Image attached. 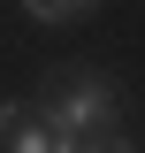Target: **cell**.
Returning a JSON list of instances; mask_svg holds the SVG:
<instances>
[{
    "instance_id": "1",
    "label": "cell",
    "mask_w": 145,
    "mask_h": 153,
    "mask_svg": "<svg viewBox=\"0 0 145 153\" xmlns=\"http://www.w3.org/2000/svg\"><path fill=\"white\" fill-rule=\"evenodd\" d=\"M115 115H122V84H115V76H99V69H69V76L54 84V100H46V115H38V123H46L54 138H76V146H84V138L107 130Z\"/></svg>"
},
{
    "instance_id": "2",
    "label": "cell",
    "mask_w": 145,
    "mask_h": 153,
    "mask_svg": "<svg viewBox=\"0 0 145 153\" xmlns=\"http://www.w3.org/2000/svg\"><path fill=\"white\" fill-rule=\"evenodd\" d=\"M0 153H76V138H54L23 100H0Z\"/></svg>"
},
{
    "instance_id": "4",
    "label": "cell",
    "mask_w": 145,
    "mask_h": 153,
    "mask_svg": "<svg viewBox=\"0 0 145 153\" xmlns=\"http://www.w3.org/2000/svg\"><path fill=\"white\" fill-rule=\"evenodd\" d=\"M76 153H138V138H115V130H99V138H84Z\"/></svg>"
},
{
    "instance_id": "3",
    "label": "cell",
    "mask_w": 145,
    "mask_h": 153,
    "mask_svg": "<svg viewBox=\"0 0 145 153\" xmlns=\"http://www.w3.org/2000/svg\"><path fill=\"white\" fill-rule=\"evenodd\" d=\"M99 0H23V16L31 23H76V16H92Z\"/></svg>"
}]
</instances>
